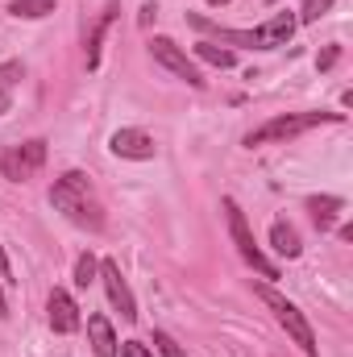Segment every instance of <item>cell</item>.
I'll return each instance as SVG.
<instances>
[{
    "label": "cell",
    "instance_id": "cell-13",
    "mask_svg": "<svg viewBox=\"0 0 353 357\" xmlns=\"http://www.w3.org/2000/svg\"><path fill=\"white\" fill-rule=\"evenodd\" d=\"M112 17H117V0H108V4H104L100 21L91 25V33H88V71H96V67H100V42H104V33H108Z\"/></svg>",
    "mask_w": 353,
    "mask_h": 357
},
{
    "label": "cell",
    "instance_id": "cell-11",
    "mask_svg": "<svg viewBox=\"0 0 353 357\" xmlns=\"http://www.w3.org/2000/svg\"><path fill=\"white\" fill-rule=\"evenodd\" d=\"M88 337H91V354L96 357H117V333L108 324V316H88Z\"/></svg>",
    "mask_w": 353,
    "mask_h": 357
},
{
    "label": "cell",
    "instance_id": "cell-23",
    "mask_svg": "<svg viewBox=\"0 0 353 357\" xmlns=\"http://www.w3.org/2000/svg\"><path fill=\"white\" fill-rule=\"evenodd\" d=\"M0 282H13V270H8V258H4V250H0Z\"/></svg>",
    "mask_w": 353,
    "mask_h": 357
},
{
    "label": "cell",
    "instance_id": "cell-7",
    "mask_svg": "<svg viewBox=\"0 0 353 357\" xmlns=\"http://www.w3.org/2000/svg\"><path fill=\"white\" fill-rule=\"evenodd\" d=\"M150 54H154V63H158V67H167L171 75L187 79L191 88H204V75H200V71H195V63L179 50V42H171V38H150Z\"/></svg>",
    "mask_w": 353,
    "mask_h": 357
},
{
    "label": "cell",
    "instance_id": "cell-24",
    "mask_svg": "<svg viewBox=\"0 0 353 357\" xmlns=\"http://www.w3.org/2000/svg\"><path fill=\"white\" fill-rule=\"evenodd\" d=\"M154 13H158L154 4H142V17H137V21H142V25H150V21H154Z\"/></svg>",
    "mask_w": 353,
    "mask_h": 357
},
{
    "label": "cell",
    "instance_id": "cell-10",
    "mask_svg": "<svg viewBox=\"0 0 353 357\" xmlns=\"http://www.w3.org/2000/svg\"><path fill=\"white\" fill-rule=\"evenodd\" d=\"M46 316H50V328L59 333V337H67V333H75L80 328V307H75V299L67 295V291H50V299H46Z\"/></svg>",
    "mask_w": 353,
    "mask_h": 357
},
{
    "label": "cell",
    "instance_id": "cell-27",
    "mask_svg": "<svg viewBox=\"0 0 353 357\" xmlns=\"http://www.w3.org/2000/svg\"><path fill=\"white\" fill-rule=\"evenodd\" d=\"M208 4H229V0H208Z\"/></svg>",
    "mask_w": 353,
    "mask_h": 357
},
{
    "label": "cell",
    "instance_id": "cell-14",
    "mask_svg": "<svg viewBox=\"0 0 353 357\" xmlns=\"http://www.w3.org/2000/svg\"><path fill=\"white\" fill-rule=\"evenodd\" d=\"M345 208V199L341 195H312L308 199V212H312V220H316V229H329L333 225V216Z\"/></svg>",
    "mask_w": 353,
    "mask_h": 357
},
{
    "label": "cell",
    "instance_id": "cell-15",
    "mask_svg": "<svg viewBox=\"0 0 353 357\" xmlns=\"http://www.w3.org/2000/svg\"><path fill=\"white\" fill-rule=\"evenodd\" d=\"M54 8H59L54 0H13V4H8V13L21 17V21H42V17H50Z\"/></svg>",
    "mask_w": 353,
    "mask_h": 357
},
{
    "label": "cell",
    "instance_id": "cell-22",
    "mask_svg": "<svg viewBox=\"0 0 353 357\" xmlns=\"http://www.w3.org/2000/svg\"><path fill=\"white\" fill-rule=\"evenodd\" d=\"M121 357H154V354H150V345H142V341H125V345H121Z\"/></svg>",
    "mask_w": 353,
    "mask_h": 357
},
{
    "label": "cell",
    "instance_id": "cell-16",
    "mask_svg": "<svg viewBox=\"0 0 353 357\" xmlns=\"http://www.w3.org/2000/svg\"><path fill=\"white\" fill-rule=\"evenodd\" d=\"M195 59H204V63H212V67H220V71H229V67L237 63V54H233L229 46H216V42H200V46H195Z\"/></svg>",
    "mask_w": 353,
    "mask_h": 357
},
{
    "label": "cell",
    "instance_id": "cell-19",
    "mask_svg": "<svg viewBox=\"0 0 353 357\" xmlns=\"http://www.w3.org/2000/svg\"><path fill=\"white\" fill-rule=\"evenodd\" d=\"M17 79H25V67L21 63H0V91H8Z\"/></svg>",
    "mask_w": 353,
    "mask_h": 357
},
{
    "label": "cell",
    "instance_id": "cell-6",
    "mask_svg": "<svg viewBox=\"0 0 353 357\" xmlns=\"http://www.w3.org/2000/svg\"><path fill=\"white\" fill-rule=\"evenodd\" d=\"M42 162H46V142H42V137H33V142L17 146V150H8V154H0V171L8 178H17V183L33 178L42 171Z\"/></svg>",
    "mask_w": 353,
    "mask_h": 357
},
{
    "label": "cell",
    "instance_id": "cell-18",
    "mask_svg": "<svg viewBox=\"0 0 353 357\" xmlns=\"http://www.w3.org/2000/svg\"><path fill=\"white\" fill-rule=\"evenodd\" d=\"M96 274H100V262H96L91 254H80V262H75V287L88 291L91 282H96Z\"/></svg>",
    "mask_w": 353,
    "mask_h": 357
},
{
    "label": "cell",
    "instance_id": "cell-5",
    "mask_svg": "<svg viewBox=\"0 0 353 357\" xmlns=\"http://www.w3.org/2000/svg\"><path fill=\"white\" fill-rule=\"evenodd\" d=\"M225 216H229V233H233V241H237L241 258L258 270L262 278H278V266H274V262H266V254L258 250V241H254V233H250V220H246V212L237 208V199H225Z\"/></svg>",
    "mask_w": 353,
    "mask_h": 357
},
{
    "label": "cell",
    "instance_id": "cell-12",
    "mask_svg": "<svg viewBox=\"0 0 353 357\" xmlns=\"http://www.w3.org/2000/svg\"><path fill=\"white\" fill-rule=\"evenodd\" d=\"M270 245H274V254H278V258H299V254H303L299 233H295L287 220H274V225H270Z\"/></svg>",
    "mask_w": 353,
    "mask_h": 357
},
{
    "label": "cell",
    "instance_id": "cell-2",
    "mask_svg": "<svg viewBox=\"0 0 353 357\" xmlns=\"http://www.w3.org/2000/svg\"><path fill=\"white\" fill-rule=\"evenodd\" d=\"M341 121H345L341 112H287V116L266 121L262 129L246 133V146L250 150L254 146H283V142H291V137H299V133H308L316 125H341Z\"/></svg>",
    "mask_w": 353,
    "mask_h": 357
},
{
    "label": "cell",
    "instance_id": "cell-25",
    "mask_svg": "<svg viewBox=\"0 0 353 357\" xmlns=\"http://www.w3.org/2000/svg\"><path fill=\"white\" fill-rule=\"evenodd\" d=\"M8 108H13V96H8V91H0V116H4Z\"/></svg>",
    "mask_w": 353,
    "mask_h": 357
},
{
    "label": "cell",
    "instance_id": "cell-20",
    "mask_svg": "<svg viewBox=\"0 0 353 357\" xmlns=\"http://www.w3.org/2000/svg\"><path fill=\"white\" fill-rule=\"evenodd\" d=\"M154 345H158V354L163 357H187L183 349H179V341L171 337V333H154Z\"/></svg>",
    "mask_w": 353,
    "mask_h": 357
},
{
    "label": "cell",
    "instance_id": "cell-8",
    "mask_svg": "<svg viewBox=\"0 0 353 357\" xmlns=\"http://www.w3.org/2000/svg\"><path fill=\"white\" fill-rule=\"evenodd\" d=\"M100 278H104V291H108V303L121 312V320H137V303H133V291H129V282L121 278V266L112 262V258H104L100 262Z\"/></svg>",
    "mask_w": 353,
    "mask_h": 357
},
{
    "label": "cell",
    "instance_id": "cell-1",
    "mask_svg": "<svg viewBox=\"0 0 353 357\" xmlns=\"http://www.w3.org/2000/svg\"><path fill=\"white\" fill-rule=\"evenodd\" d=\"M50 204H54V212H63L71 225H80V229H104V208H100V199L91 195V183L88 175H80V171H67V175L59 178L54 187H50Z\"/></svg>",
    "mask_w": 353,
    "mask_h": 357
},
{
    "label": "cell",
    "instance_id": "cell-3",
    "mask_svg": "<svg viewBox=\"0 0 353 357\" xmlns=\"http://www.w3.org/2000/svg\"><path fill=\"white\" fill-rule=\"evenodd\" d=\"M295 13L291 8H283V13H274L266 25L258 29H216L220 33V42H233V46H254V50H278V46H287L291 42V33H295Z\"/></svg>",
    "mask_w": 353,
    "mask_h": 357
},
{
    "label": "cell",
    "instance_id": "cell-9",
    "mask_svg": "<svg viewBox=\"0 0 353 357\" xmlns=\"http://www.w3.org/2000/svg\"><path fill=\"white\" fill-rule=\"evenodd\" d=\"M108 146H112L117 158H133V162H146V158L158 154V146H154V137L146 129H117Z\"/></svg>",
    "mask_w": 353,
    "mask_h": 357
},
{
    "label": "cell",
    "instance_id": "cell-21",
    "mask_svg": "<svg viewBox=\"0 0 353 357\" xmlns=\"http://www.w3.org/2000/svg\"><path fill=\"white\" fill-rule=\"evenodd\" d=\"M337 59H341V46H324V50H320V59H316V67H320V71H333V67H337Z\"/></svg>",
    "mask_w": 353,
    "mask_h": 357
},
{
    "label": "cell",
    "instance_id": "cell-26",
    "mask_svg": "<svg viewBox=\"0 0 353 357\" xmlns=\"http://www.w3.org/2000/svg\"><path fill=\"white\" fill-rule=\"evenodd\" d=\"M0 316H8V299H4V291H0Z\"/></svg>",
    "mask_w": 353,
    "mask_h": 357
},
{
    "label": "cell",
    "instance_id": "cell-17",
    "mask_svg": "<svg viewBox=\"0 0 353 357\" xmlns=\"http://www.w3.org/2000/svg\"><path fill=\"white\" fill-rule=\"evenodd\" d=\"M333 4H337V0H303L299 13H295V21H299V25H312V21H320Z\"/></svg>",
    "mask_w": 353,
    "mask_h": 357
},
{
    "label": "cell",
    "instance_id": "cell-4",
    "mask_svg": "<svg viewBox=\"0 0 353 357\" xmlns=\"http://www.w3.org/2000/svg\"><path fill=\"white\" fill-rule=\"evenodd\" d=\"M254 291H258V299H262L266 307L274 312V320H278V324L287 328V337H291V341H295V345H299L303 354H308V357L320 354V349H316V333H312V324L303 320V312H299V307H295L291 299H283V295H278L274 287H266V282H258Z\"/></svg>",
    "mask_w": 353,
    "mask_h": 357
}]
</instances>
